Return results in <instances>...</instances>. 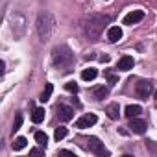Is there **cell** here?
<instances>
[{
    "instance_id": "cell-18",
    "label": "cell",
    "mask_w": 157,
    "mask_h": 157,
    "mask_svg": "<svg viewBox=\"0 0 157 157\" xmlns=\"http://www.w3.org/2000/svg\"><path fill=\"white\" fill-rule=\"evenodd\" d=\"M33 139H35V142L39 146H46V142H48V135L44 131H35L33 133Z\"/></svg>"
},
{
    "instance_id": "cell-19",
    "label": "cell",
    "mask_w": 157,
    "mask_h": 157,
    "mask_svg": "<svg viewBox=\"0 0 157 157\" xmlns=\"http://www.w3.org/2000/svg\"><path fill=\"white\" fill-rule=\"evenodd\" d=\"M52 93H54V85L52 83H46V87H44V91H43V94H41V102L44 104V102H48L50 100V96H52Z\"/></svg>"
},
{
    "instance_id": "cell-7",
    "label": "cell",
    "mask_w": 157,
    "mask_h": 157,
    "mask_svg": "<svg viewBox=\"0 0 157 157\" xmlns=\"http://www.w3.org/2000/svg\"><path fill=\"white\" fill-rule=\"evenodd\" d=\"M96 122H98V117H96L94 113H87V115H83V117H80V118H78V122H76V128L85 129V128H91V126H94Z\"/></svg>"
},
{
    "instance_id": "cell-5",
    "label": "cell",
    "mask_w": 157,
    "mask_h": 157,
    "mask_svg": "<svg viewBox=\"0 0 157 157\" xmlns=\"http://www.w3.org/2000/svg\"><path fill=\"white\" fill-rule=\"evenodd\" d=\"M83 148L89 150V151L94 153V155H105V157L111 155V151H109V150L104 146V142H100V139H96V137H87L85 142H83Z\"/></svg>"
},
{
    "instance_id": "cell-13",
    "label": "cell",
    "mask_w": 157,
    "mask_h": 157,
    "mask_svg": "<svg viewBox=\"0 0 157 157\" xmlns=\"http://www.w3.org/2000/svg\"><path fill=\"white\" fill-rule=\"evenodd\" d=\"M107 94H109V89H107V87H104V85H96V87H93V89H91V96H93L96 102H102Z\"/></svg>"
},
{
    "instance_id": "cell-27",
    "label": "cell",
    "mask_w": 157,
    "mask_h": 157,
    "mask_svg": "<svg viewBox=\"0 0 157 157\" xmlns=\"http://www.w3.org/2000/svg\"><path fill=\"white\" fill-rule=\"evenodd\" d=\"M109 59H111V57H109L107 54H104V56H100V61H102V63H109Z\"/></svg>"
},
{
    "instance_id": "cell-9",
    "label": "cell",
    "mask_w": 157,
    "mask_h": 157,
    "mask_svg": "<svg viewBox=\"0 0 157 157\" xmlns=\"http://www.w3.org/2000/svg\"><path fill=\"white\" fill-rule=\"evenodd\" d=\"M144 19V11H140V10H135V11H129L126 17H124V24L126 26H133V24H137V22H140Z\"/></svg>"
},
{
    "instance_id": "cell-21",
    "label": "cell",
    "mask_w": 157,
    "mask_h": 157,
    "mask_svg": "<svg viewBox=\"0 0 157 157\" xmlns=\"http://www.w3.org/2000/svg\"><path fill=\"white\" fill-rule=\"evenodd\" d=\"M26 144H28L26 137H17V139H15V142H13V150H15V151H19V150H22V148H26Z\"/></svg>"
},
{
    "instance_id": "cell-10",
    "label": "cell",
    "mask_w": 157,
    "mask_h": 157,
    "mask_svg": "<svg viewBox=\"0 0 157 157\" xmlns=\"http://www.w3.org/2000/svg\"><path fill=\"white\" fill-rule=\"evenodd\" d=\"M133 65H135V59H133L131 56H122V57L118 59V63H117V70L128 72V70L133 68Z\"/></svg>"
},
{
    "instance_id": "cell-28",
    "label": "cell",
    "mask_w": 157,
    "mask_h": 157,
    "mask_svg": "<svg viewBox=\"0 0 157 157\" xmlns=\"http://www.w3.org/2000/svg\"><path fill=\"white\" fill-rule=\"evenodd\" d=\"M153 98H155V105H157V89L153 91Z\"/></svg>"
},
{
    "instance_id": "cell-23",
    "label": "cell",
    "mask_w": 157,
    "mask_h": 157,
    "mask_svg": "<svg viewBox=\"0 0 157 157\" xmlns=\"http://www.w3.org/2000/svg\"><path fill=\"white\" fill-rule=\"evenodd\" d=\"M105 76H107V82H109V85H117V83H118V76H115L111 70H105Z\"/></svg>"
},
{
    "instance_id": "cell-1",
    "label": "cell",
    "mask_w": 157,
    "mask_h": 157,
    "mask_svg": "<svg viewBox=\"0 0 157 157\" xmlns=\"http://www.w3.org/2000/svg\"><path fill=\"white\" fill-rule=\"evenodd\" d=\"M111 21H113V19H111L109 15H100V13H91V15H87V17L82 21V32H83L85 39L91 41V43L98 41V39L102 37L104 30L107 28V24H109Z\"/></svg>"
},
{
    "instance_id": "cell-12",
    "label": "cell",
    "mask_w": 157,
    "mask_h": 157,
    "mask_svg": "<svg viewBox=\"0 0 157 157\" xmlns=\"http://www.w3.org/2000/svg\"><path fill=\"white\" fill-rule=\"evenodd\" d=\"M122 28L120 26H109L107 28V41L109 43H117V41H120L122 39Z\"/></svg>"
},
{
    "instance_id": "cell-22",
    "label": "cell",
    "mask_w": 157,
    "mask_h": 157,
    "mask_svg": "<svg viewBox=\"0 0 157 157\" xmlns=\"http://www.w3.org/2000/svg\"><path fill=\"white\" fill-rule=\"evenodd\" d=\"M65 91H68V93L76 94L78 91H80V87H78V83H76V82H68V83H65Z\"/></svg>"
},
{
    "instance_id": "cell-15",
    "label": "cell",
    "mask_w": 157,
    "mask_h": 157,
    "mask_svg": "<svg viewBox=\"0 0 157 157\" xmlns=\"http://www.w3.org/2000/svg\"><path fill=\"white\" fill-rule=\"evenodd\" d=\"M140 105H133V104H129V105H126V109H124V115L128 117V118H135V117H139L140 115Z\"/></svg>"
},
{
    "instance_id": "cell-11",
    "label": "cell",
    "mask_w": 157,
    "mask_h": 157,
    "mask_svg": "<svg viewBox=\"0 0 157 157\" xmlns=\"http://www.w3.org/2000/svg\"><path fill=\"white\" fill-rule=\"evenodd\" d=\"M129 131H133V133H137V135H142L144 131H146V122L144 120H140V118H129Z\"/></svg>"
},
{
    "instance_id": "cell-14",
    "label": "cell",
    "mask_w": 157,
    "mask_h": 157,
    "mask_svg": "<svg viewBox=\"0 0 157 157\" xmlns=\"http://www.w3.org/2000/svg\"><path fill=\"white\" fill-rule=\"evenodd\" d=\"M105 113L111 120H118V115H120V105L118 104H109L105 107Z\"/></svg>"
},
{
    "instance_id": "cell-26",
    "label": "cell",
    "mask_w": 157,
    "mask_h": 157,
    "mask_svg": "<svg viewBox=\"0 0 157 157\" xmlns=\"http://www.w3.org/2000/svg\"><path fill=\"white\" fill-rule=\"evenodd\" d=\"M57 153H59V155H72V157H76V153H74V151H70V150H59Z\"/></svg>"
},
{
    "instance_id": "cell-4",
    "label": "cell",
    "mask_w": 157,
    "mask_h": 157,
    "mask_svg": "<svg viewBox=\"0 0 157 157\" xmlns=\"http://www.w3.org/2000/svg\"><path fill=\"white\" fill-rule=\"evenodd\" d=\"M10 26H11V33L15 35V39L24 37L26 33V19L22 13H13L10 19Z\"/></svg>"
},
{
    "instance_id": "cell-17",
    "label": "cell",
    "mask_w": 157,
    "mask_h": 157,
    "mask_svg": "<svg viewBox=\"0 0 157 157\" xmlns=\"http://www.w3.org/2000/svg\"><path fill=\"white\" fill-rule=\"evenodd\" d=\"M96 76H98V70L93 68V67H89V68H85V70L82 72V80H83V82H93Z\"/></svg>"
},
{
    "instance_id": "cell-3",
    "label": "cell",
    "mask_w": 157,
    "mask_h": 157,
    "mask_svg": "<svg viewBox=\"0 0 157 157\" xmlns=\"http://www.w3.org/2000/svg\"><path fill=\"white\" fill-rule=\"evenodd\" d=\"M56 30V17L50 11H41L37 15V33L43 41L50 39V35Z\"/></svg>"
},
{
    "instance_id": "cell-20",
    "label": "cell",
    "mask_w": 157,
    "mask_h": 157,
    "mask_svg": "<svg viewBox=\"0 0 157 157\" xmlns=\"http://www.w3.org/2000/svg\"><path fill=\"white\" fill-rule=\"evenodd\" d=\"M67 135H68V131H67V128H63V126L56 128V131H54V139H56L57 142H59V140H63Z\"/></svg>"
},
{
    "instance_id": "cell-24",
    "label": "cell",
    "mask_w": 157,
    "mask_h": 157,
    "mask_svg": "<svg viewBox=\"0 0 157 157\" xmlns=\"http://www.w3.org/2000/svg\"><path fill=\"white\" fill-rule=\"evenodd\" d=\"M21 126H22V115H17V117H15V122H13V133L19 131Z\"/></svg>"
},
{
    "instance_id": "cell-16",
    "label": "cell",
    "mask_w": 157,
    "mask_h": 157,
    "mask_svg": "<svg viewBox=\"0 0 157 157\" xmlns=\"http://www.w3.org/2000/svg\"><path fill=\"white\" fill-rule=\"evenodd\" d=\"M44 115H46L44 107H35L33 113H32V122H33V124H41V122L44 120Z\"/></svg>"
},
{
    "instance_id": "cell-25",
    "label": "cell",
    "mask_w": 157,
    "mask_h": 157,
    "mask_svg": "<svg viewBox=\"0 0 157 157\" xmlns=\"http://www.w3.org/2000/svg\"><path fill=\"white\" fill-rule=\"evenodd\" d=\"M44 148H33V150H30V155H33V157L35 155H44Z\"/></svg>"
},
{
    "instance_id": "cell-8",
    "label": "cell",
    "mask_w": 157,
    "mask_h": 157,
    "mask_svg": "<svg viewBox=\"0 0 157 157\" xmlns=\"http://www.w3.org/2000/svg\"><path fill=\"white\" fill-rule=\"evenodd\" d=\"M56 111H57V117H59V120H61V122H68V120H72V118H74V109H72L70 105L59 104V105L56 107Z\"/></svg>"
},
{
    "instance_id": "cell-6",
    "label": "cell",
    "mask_w": 157,
    "mask_h": 157,
    "mask_svg": "<svg viewBox=\"0 0 157 157\" xmlns=\"http://www.w3.org/2000/svg\"><path fill=\"white\" fill-rule=\"evenodd\" d=\"M151 91H153V85L150 82H146V80H140L137 83V87H135V93H137V96L140 100H148V96L151 94Z\"/></svg>"
},
{
    "instance_id": "cell-2",
    "label": "cell",
    "mask_w": 157,
    "mask_h": 157,
    "mask_svg": "<svg viewBox=\"0 0 157 157\" xmlns=\"http://www.w3.org/2000/svg\"><path fill=\"white\" fill-rule=\"evenodd\" d=\"M74 52L67 46V44H59L52 50V63L57 70H61L63 74L72 72L74 68Z\"/></svg>"
}]
</instances>
